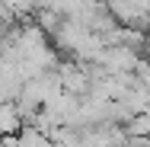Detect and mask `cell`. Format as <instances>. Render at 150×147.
I'll use <instances>...</instances> for the list:
<instances>
[{
  "label": "cell",
  "instance_id": "1",
  "mask_svg": "<svg viewBox=\"0 0 150 147\" xmlns=\"http://www.w3.org/2000/svg\"><path fill=\"white\" fill-rule=\"evenodd\" d=\"M19 125H23L19 109L13 102H0V134H13V131H19Z\"/></svg>",
  "mask_w": 150,
  "mask_h": 147
}]
</instances>
